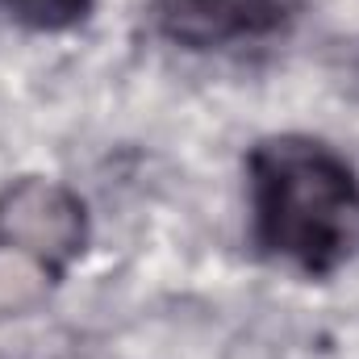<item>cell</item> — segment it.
Instances as JSON below:
<instances>
[{
	"label": "cell",
	"instance_id": "obj_1",
	"mask_svg": "<svg viewBox=\"0 0 359 359\" xmlns=\"http://www.w3.org/2000/svg\"><path fill=\"white\" fill-rule=\"evenodd\" d=\"M255 243L305 276L339 271L359 247V180L351 163L305 134L264 138L247 155Z\"/></svg>",
	"mask_w": 359,
	"mask_h": 359
},
{
	"label": "cell",
	"instance_id": "obj_2",
	"mask_svg": "<svg viewBox=\"0 0 359 359\" xmlns=\"http://www.w3.org/2000/svg\"><path fill=\"white\" fill-rule=\"evenodd\" d=\"M84 243V201L59 180L25 176L0 188V313L38 305Z\"/></svg>",
	"mask_w": 359,
	"mask_h": 359
},
{
	"label": "cell",
	"instance_id": "obj_3",
	"mask_svg": "<svg viewBox=\"0 0 359 359\" xmlns=\"http://www.w3.org/2000/svg\"><path fill=\"white\" fill-rule=\"evenodd\" d=\"M155 21L159 34L184 50H217L280 29L284 4L280 0H159Z\"/></svg>",
	"mask_w": 359,
	"mask_h": 359
},
{
	"label": "cell",
	"instance_id": "obj_4",
	"mask_svg": "<svg viewBox=\"0 0 359 359\" xmlns=\"http://www.w3.org/2000/svg\"><path fill=\"white\" fill-rule=\"evenodd\" d=\"M92 0H0V13L13 17L25 29H42V34H59L72 29L88 17Z\"/></svg>",
	"mask_w": 359,
	"mask_h": 359
}]
</instances>
